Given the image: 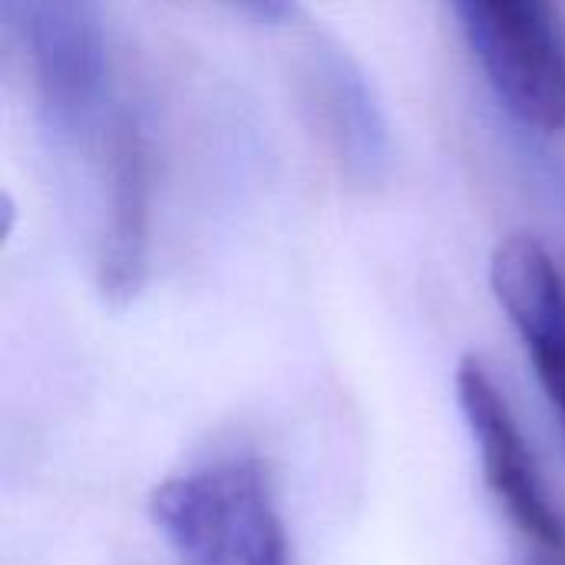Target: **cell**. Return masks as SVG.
<instances>
[{
	"mask_svg": "<svg viewBox=\"0 0 565 565\" xmlns=\"http://www.w3.org/2000/svg\"><path fill=\"white\" fill-rule=\"evenodd\" d=\"M149 516L179 565H288V540L258 460H218L152 490Z\"/></svg>",
	"mask_w": 565,
	"mask_h": 565,
	"instance_id": "obj_1",
	"label": "cell"
},
{
	"mask_svg": "<svg viewBox=\"0 0 565 565\" xmlns=\"http://www.w3.org/2000/svg\"><path fill=\"white\" fill-rule=\"evenodd\" d=\"M500 103L540 132L565 129V30L553 0H454Z\"/></svg>",
	"mask_w": 565,
	"mask_h": 565,
	"instance_id": "obj_2",
	"label": "cell"
},
{
	"mask_svg": "<svg viewBox=\"0 0 565 565\" xmlns=\"http://www.w3.org/2000/svg\"><path fill=\"white\" fill-rule=\"evenodd\" d=\"M23 33L40 113L60 139H76L106 93V46L89 0H10Z\"/></svg>",
	"mask_w": 565,
	"mask_h": 565,
	"instance_id": "obj_3",
	"label": "cell"
},
{
	"mask_svg": "<svg viewBox=\"0 0 565 565\" xmlns=\"http://www.w3.org/2000/svg\"><path fill=\"white\" fill-rule=\"evenodd\" d=\"M457 401L480 447V467L490 493L510 523L533 540L546 556L565 559V520L553 507L540 467L516 427V417L500 394L497 381L477 358H463L457 367Z\"/></svg>",
	"mask_w": 565,
	"mask_h": 565,
	"instance_id": "obj_4",
	"label": "cell"
},
{
	"mask_svg": "<svg viewBox=\"0 0 565 565\" xmlns=\"http://www.w3.org/2000/svg\"><path fill=\"white\" fill-rule=\"evenodd\" d=\"M490 285L513 321L565 430V271L533 235H510L490 262Z\"/></svg>",
	"mask_w": 565,
	"mask_h": 565,
	"instance_id": "obj_5",
	"label": "cell"
},
{
	"mask_svg": "<svg viewBox=\"0 0 565 565\" xmlns=\"http://www.w3.org/2000/svg\"><path fill=\"white\" fill-rule=\"evenodd\" d=\"M149 149L129 113H119L106 142V228L99 238L96 285L106 305L126 308L149 271Z\"/></svg>",
	"mask_w": 565,
	"mask_h": 565,
	"instance_id": "obj_6",
	"label": "cell"
},
{
	"mask_svg": "<svg viewBox=\"0 0 565 565\" xmlns=\"http://www.w3.org/2000/svg\"><path fill=\"white\" fill-rule=\"evenodd\" d=\"M321 79V103L331 126V136L338 139L341 156L348 166L361 175H374L377 166L387 162V132L384 119L371 99V89L364 86L361 73L348 60H324L318 70Z\"/></svg>",
	"mask_w": 565,
	"mask_h": 565,
	"instance_id": "obj_7",
	"label": "cell"
},
{
	"mask_svg": "<svg viewBox=\"0 0 565 565\" xmlns=\"http://www.w3.org/2000/svg\"><path fill=\"white\" fill-rule=\"evenodd\" d=\"M215 3H222L248 20H258V23H275L291 10V0H215Z\"/></svg>",
	"mask_w": 565,
	"mask_h": 565,
	"instance_id": "obj_8",
	"label": "cell"
},
{
	"mask_svg": "<svg viewBox=\"0 0 565 565\" xmlns=\"http://www.w3.org/2000/svg\"><path fill=\"white\" fill-rule=\"evenodd\" d=\"M565 559H553V556H546V559H533L530 565H563Z\"/></svg>",
	"mask_w": 565,
	"mask_h": 565,
	"instance_id": "obj_9",
	"label": "cell"
}]
</instances>
